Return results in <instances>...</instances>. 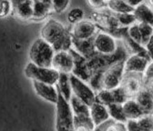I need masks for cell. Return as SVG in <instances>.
<instances>
[{
	"instance_id": "cell-1",
	"label": "cell",
	"mask_w": 153,
	"mask_h": 131,
	"mask_svg": "<svg viewBox=\"0 0 153 131\" xmlns=\"http://www.w3.org/2000/svg\"><path fill=\"white\" fill-rule=\"evenodd\" d=\"M41 37L49 43L55 51L69 50L72 47V35L59 22L48 20L41 29Z\"/></svg>"
},
{
	"instance_id": "cell-2",
	"label": "cell",
	"mask_w": 153,
	"mask_h": 131,
	"mask_svg": "<svg viewBox=\"0 0 153 131\" xmlns=\"http://www.w3.org/2000/svg\"><path fill=\"white\" fill-rule=\"evenodd\" d=\"M69 103L73 112L74 130H94L95 126L89 115V106L73 94L69 98Z\"/></svg>"
},
{
	"instance_id": "cell-3",
	"label": "cell",
	"mask_w": 153,
	"mask_h": 131,
	"mask_svg": "<svg viewBox=\"0 0 153 131\" xmlns=\"http://www.w3.org/2000/svg\"><path fill=\"white\" fill-rule=\"evenodd\" d=\"M55 50L52 46L42 37L36 39L29 47L28 56L30 62L36 66L51 67Z\"/></svg>"
},
{
	"instance_id": "cell-4",
	"label": "cell",
	"mask_w": 153,
	"mask_h": 131,
	"mask_svg": "<svg viewBox=\"0 0 153 131\" xmlns=\"http://www.w3.org/2000/svg\"><path fill=\"white\" fill-rule=\"evenodd\" d=\"M59 92L56 104V129L59 131L74 130L73 112L68 100H67Z\"/></svg>"
},
{
	"instance_id": "cell-5",
	"label": "cell",
	"mask_w": 153,
	"mask_h": 131,
	"mask_svg": "<svg viewBox=\"0 0 153 131\" xmlns=\"http://www.w3.org/2000/svg\"><path fill=\"white\" fill-rule=\"evenodd\" d=\"M24 73L27 78L36 80L38 82H43L47 84L56 85L59 79V72L56 71L52 67H41L36 66L29 61L27 64Z\"/></svg>"
},
{
	"instance_id": "cell-6",
	"label": "cell",
	"mask_w": 153,
	"mask_h": 131,
	"mask_svg": "<svg viewBox=\"0 0 153 131\" xmlns=\"http://www.w3.org/2000/svg\"><path fill=\"white\" fill-rule=\"evenodd\" d=\"M124 60L117 61L104 69L101 79V87L105 89H114L121 85L124 76Z\"/></svg>"
},
{
	"instance_id": "cell-7",
	"label": "cell",
	"mask_w": 153,
	"mask_h": 131,
	"mask_svg": "<svg viewBox=\"0 0 153 131\" xmlns=\"http://www.w3.org/2000/svg\"><path fill=\"white\" fill-rule=\"evenodd\" d=\"M72 94L79 98L86 105L90 106L96 100V92L84 80L80 79L74 74L68 75Z\"/></svg>"
},
{
	"instance_id": "cell-8",
	"label": "cell",
	"mask_w": 153,
	"mask_h": 131,
	"mask_svg": "<svg viewBox=\"0 0 153 131\" xmlns=\"http://www.w3.org/2000/svg\"><path fill=\"white\" fill-rule=\"evenodd\" d=\"M116 38L107 32H97L93 37V47L96 53L100 55H112L118 49Z\"/></svg>"
},
{
	"instance_id": "cell-9",
	"label": "cell",
	"mask_w": 153,
	"mask_h": 131,
	"mask_svg": "<svg viewBox=\"0 0 153 131\" xmlns=\"http://www.w3.org/2000/svg\"><path fill=\"white\" fill-rule=\"evenodd\" d=\"M51 67L59 73L70 74L74 67V59L68 50L55 51Z\"/></svg>"
},
{
	"instance_id": "cell-10",
	"label": "cell",
	"mask_w": 153,
	"mask_h": 131,
	"mask_svg": "<svg viewBox=\"0 0 153 131\" xmlns=\"http://www.w3.org/2000/svg\"><path fill=\"white\" fill-rule=\"evenodd\" d=\"M128 98H134L137 93L144 87L142 74L138 73H124L120 85Z\"/></svg>"
},
{
	"instance_id": "cell-11",
	"label": "cell",
	"mask_w": 153,
	"mask_h": 131,
	"mask_svg": "<svg viewBox=\"0 0 153 131\" xmlns=\"http://www.w3.org/2000/svg\"><path fill=\"white\" fill-rule=\"evenodd\" d=\"M150 62H152V59H149L144 56L132 54L124 60V73L142 74Z\"/></svg>"
},
{
	"instance_id": "cell-12",
	"label": "cell",
	"mask_w": 153,
	"mask_h": 131,
	"mask_svg": "<svg viewBox=\"0 0 153 131\" xmlns=\"http://www.w3.org/2000/svg\"><path fill=\"white\" fill-rule=\"evenodd\" d=\"M98 32L96 25L88 20H80L79 22L73 25L71 35L72 37L76 39H88L92 38Z\"/></svg>"
},
{
	"instance_id": "cell-13",
	"label": "cell",
	"mask_w": 153,
	"mask_h": 131,
	"mask_svg": "<svg viewBox=\"0 0 153 131\" xmlns=\"http://www.w3.org/2000/svg\"><path fill=\"white\" fill-rule=\"evenodd\" d=\"M32 84H33L34 90L38 97H40L44 100H47L54 104L56 102L59 92H57V88L56 85L38 82L36 80H32Z\"/></svg>"
},
{
	"instance_id": "cell-14",
	"label": "cell",
	"mask_w": 153,
	"mask_h": 131,
	"mask_svg": "<svg viewBox=\"0 0 153 131\" xmlns=\"http://www.w3.org/2000/svg\"><path fill=\"white\" fill-rule=\"evenodd\" d=\"M13 11L22 20H30L33 16V0H11Z\"/></svg>"
},
{
	"instance_id": "cell-15",
	"label": "cell",
	"mask_w": 153,
	"mask_h": 131,
	"mask_svg": "<svg viewBox=\"0 0 153 131\" xmlns=\"http://www.w3.org/2000/svg\"><path fill=\"white\" fill-rule=\"evenodd\" d=\"M89 115L95 127L100 125L101 123L109 118L107 106L96 100L89 106Z\"/></svg>"
},
{
	"instance_id": "cell-16",
	"label": "cell",
	"mask_w": 153,
	"mask_h": 131,
	"mask_svg": "<svg viewBox=\"0 0 153 131\" xmlns=\"http://www.w3.org/2000/svg\"><path fill=\"white\" fill-rule=\"evenodd\" d=\"M122 108L127 119H137L148 113L141 108L133 98H128L122 103Z\"/></svg>"
},
{
	"instance_id": "cell-17",
	"label": "cell",
	"mask_w": 153,
	"mask_h": 131,
	"mask_svg": "<svg viewBox=\"0 0 153 131\" xmlns=\"http://www.w3.org/2000/svg\"><path fill=\"white\" fill-rule=\"evenodd\" d=\"M133 98L137 101V103L141 107V108L146 112V113L152 114L153 99H152L151 88L143 87Z\"/></svg>"
},
{
	"instance_id": "cell-18",
	"label": "cell",
	"mask_w": 153,
	"mask_h": 131,
	"mask_svg": "<svg viewBox=\"0 0 153 131\" xmlns=\"http://www.w3.org/2000/svg\"><path fill=\"white\" fill-rule=\"evenodd\" d=\"M72 48L88 59L96 53L93 47V37L88 39H76L72 37Z\"/></svg>"
},
{
	"instance_id": "cell-19",
	"label": "cell",
	"mask_w": 153,
	"mask_h": 131,
	"mask_svg": "<svg viewBox=\"0 0 153 131\" xmlns=\"http://www.w3.org/2000/svg\"><path fill=\"white\" fill-rule=\"evenodd\" d=\"M132 13L136 18L137 23H153V12L151 6L148 3H142L134 7Z\"/></svg>"
},
{
	"instance_id": "cell-20",
	"label": "cell",
	"mask_w": 153,
	"mask_h": 131,
	"mask_svg": "<svg viewBox=\"0 0 153 131\" xmlns=\"http://www.w3.org/2000/svg\"><path fill=\"white\" fill-rule=\"evenodd\" d=\"M51 7L49 1L46 0H33V16L32 19L41 20L50 12Z\"/></svg>"
},
{
	"instance_id": "cell-21",
	"label": "cell",
	"mask_w": 153,
	"mask_h": 131,
	"mask_svg": "<svg viewBox=\"0 0 153 131\" xmlns=\"http://www.w3.org/2000/svg\"><path fill=\"white\" fill-rule=\"evenodd\" d=\"M68 75L69 74H67V73H59V79H57L56 87L57 90L59 91L60 94L67 100L69 101V98L72 95V90H71V87H70Z\"/></svg>"
},
{
	"instance_id": "cell-22",
	"label": "cell",
	"mask_w": 153,
	"mask_h": 131,
	"mask_svg": "<svg viewBox=\"0 0 153 131\" xmlns=\"http://www.w3.org/2000/svg\"><path fill=\"white\" fill-rule=\"evenodd\" d=\"M106 7L116 14L132 12L134 9L126 2V0H108L106 2Z\"/></svg>"
},
{
	"instance_id": "cell-23",
	"label": "cell",
	"mask_w": 153,
	"mask_h": 131,
	"mask_svg": "<svg viewBox=\"0 0 153 131\" xmlns=\"http://www.w3.org/2000/svg\"><path fill=\"white\" fill-rule=\"evenodd\" d=\"M109 118L119 121V122H123L125 123L127 121V118L124 114V111L122 108V104L120 103H111L107 106Z\"/></svg>"
},
{
	"instance_id": "cell-24",
	"label": "cell",
	"mask_w": 153,
	"mask_h": 131,
	"mask_svg": "<svg viewBox=\"0 0 153 131\" xmlns=\"http://www.w3.org/2000/svg\"><path fill=\"white\" fill-rule=\"evenodd\" d=\"M95 130H113V131H126V125L123 122H119L112 118H108L100 125L95 127Z\"/></svg>"
},
{
	"instance_id": "cell-25",
	"label": "cell",
	"mask_w": 153,
	"mask_h": 131,
	"mask_svg": "<svg viewBox=\"0 0 153 131\" xmlns=\"http://www.w3.org/2000/svg\"><path fill=\"white\" fill-rule=\"evenodd\" d=\"M96 101H98L105 106H108L111 103H115L112 90L105 89V88H101L98 90L97 94H96Z\"/></svg>"
},
{
	"instance_id": "cell-26",
	"label": "cell",
	"mask_w": 153,
	"mask_h": 131,
	"mask_svg": "<svg viewBox=\"0 0 153 131\" xmlns=\"http://www.w3.org/2000/svg\"><path fill=\"white\" fill-rule=\"evenodd\" d=\"M137 130H146L150 131L153 129V121H152V114H146L136 119Z\"/></svg>"
},
{
	"instance_id": "cell-27",
	"label": "cell",
	"mask_w": 153,
	"mask_h": 131,
	"mask_svg": "<svg viewBox=\"0 0 153 131\" xmlns=\"http://www.w3.org/2000/svg\"><path fill=\"white\" fill-rule=\"evenodd\" d=\"M116 18L120 27H128L133 24L137 23V20L134 16L132 12H126V13H120L116 14Z\"/></svg>"
},
{
	"instance_id": "cell-28",
	"label": "cell",
	"mask_w": 153,
	"mask_h": 131,
	"mask_svg": "<svg viewBox=\"0 0 153 131\" xmlns=\"http://www.w3.org/2000/svg\"><path fill=\"white\" fill-rule=\"evenodd\" d=\"M140 36H141V45L144 46L149 39L152 38L153 27L152 24L149 23H138Z\"/></svg>"
},
{
	"instance_id": "cell-29",
	"label": "cell",
	"mask_w": 153,
	"mask_h": 131,
	"mask_svg": "<svg viewBox=\"0 0 153 131\" xmlns=\"http://www.w3.org/2000/svg\"><path fill=\"white\" fill-rule=\"evenodd\" d=\"M84 16H85V13H84V10L80 7H75V8H72L68 13V16H67V18H68V21L74 25L76 23L79 22L80 20H82L84 18Z\"/></svg>"
},
{
	"instance_id": "cell-30",
	"label": "cell",
	"mask_w": 153,
	"mask_h": 131,
	"mask_svg": "<svg viewBox=\"0 0 153 131\" xmlns=\"http://www.w3.org/2000/svg\"><path fill=\"white\" fill-rule=\"evenodd\" d=\"M51 10L57 14L63 13L69 6L70 0H49Z\"/></svg>"
},
{
	"instance_id": "cell-31",
	"label": "cell",
	"mask_w": 153,
	"mask_h": 131,
	"mask_svg": "<svg viewBox=\"0 0 153 131\" xmlns=\"http://www.w3.org/2000/svg\"><path fill=\"white\" fill-rule=\"evenodd\" d=\"M127 34L130 38L134 41H136L139 44H141V36L139 28L138 23L133 24L127 27Z\"/></svg>"
},
{
	"instance_id": "cell-32",
	"label": "cell",
	"mask_w": 153,
	"mask_h": 131,
	"mask_svg": "<svg viewBox=\"0 0 153 131\" xmlns=\"http://www.w3.org/2000/svg\"><path fill=\"white\" fill-rule=\"evenodd\" d=\"M13 11L11 0H0V18L9 16Z\"/></svg>"
},
{
	"instance_id": "cell-33",
	"label": "cell",
	"mask_w": 153,
	"mask_h": 131,
	"mask_svg": "<svg viewBox=\"0 0 153 131\" xmlns=\"http://www.w3.org/2000/svg\"><path fill=\"white\" fill-rule=\"evenodd\" d=\"M89 5L95 8H101L106 7V2L104 0H88Z\"/></svg>"
},
{
	"instance_id": "cell-34",
	"label": "cell",
	"mask_w": 153,
	"mask_h": 131,
	"mask_svg": "<svg viewBox=\"0 0 153 131\" xmlns=\"http://www.w3.org/2000/svg\"><path fill=\"white\" fill-rule=\"evenodd\" d=\"M126 2L133 8L145 2V0H126Z\"/></svg>"
},
{
	"instance_id": "cell-35",
	"label": "cell",
	"mask_w": 153,
	"mask_h": 131,
	"mask_svg": "<svg viewBox=\"0 0 153 131\" xmlns=\"http://www.w3.org/2000/svg\"><path fill=\"white\" fill-rule=\"evenodd\" d=\"M104 1H105V2H107V1H108V0H104Z\"/></svg>"
}]
</instances>
